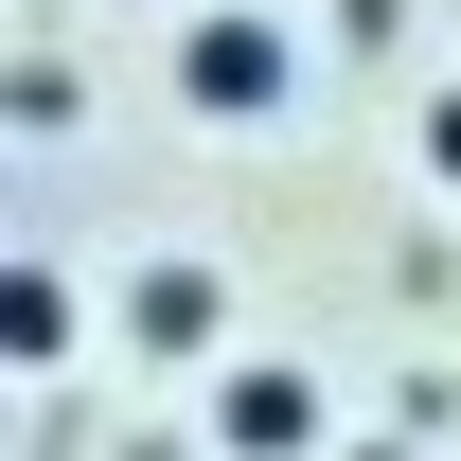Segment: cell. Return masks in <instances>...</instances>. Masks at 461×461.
<instances>
[{
    "instance_id": "obj_1",
    "label": "cell",
    "mask_w": 461,
    "mask_h": 461,
    "mask_svg": "<svg viewBox=\"0 0 461 461\" xmlns=\"http://www.w3.org/2000/svg\"><path fill=\"white\" fill-rule=\"evenodd\" d=\"M285 18H195V36H177V107H213V124H267L285 107Z\"/></svg>"
},
{
    "instance_id": "obj_2",
    "label": "cell",
    "mask_w": 461,
    "mask_h": 461,
    "mask_svg": "<svg viewBox=\"0 0 461 461\" xmlns=\"http://www.w3.org/2000/svg\"><path fill=\"white\" fill-rule=\"evenodd\" d=\"M213 426H230V461H302L320 444V373H302V355H230Z\"/></svg>"
},
{
    "instance_id": "obj_3",
    "label": "cell",
    "mask_w": 461,
    "mask_h": 461,
    "mask_svg": "<svg viewBox=\"0 0 461 461\" xmlns=\"http://www.w3.org/2000/svg\"><path fill=\"white\" fill-rule=\"evenodd\" d=\"M71 338H89V302L54 267H0V373H71Z\"/></svg>"
},
{
    "instance_id": "obj_4",
    "label": "cell",
    "mask_w": 461,
    "mask_h": 461,
    "mask_svg": "<svg viewBox=\"0 0 461 461\" xmlns=\"http://www.w3.org/2000/svg\"><path fill=\"white\" fill-rule=\"evenodd\" d=\"M124 338L142 355H213V267H142L124 285Z\"/></svg>"
},
{
    "instance_id": "obj_5",
    "label": "cell",
    "mask_w": 461,
    "mask_h": 461,
    "mask_svg": "<svg viewBox=\"0 0 461 461\" xmlns=\"http://www.w3.org/2000/svg\"><path fill=\"white\" fill-rule=\"evenodd\" d=\"M426 177H461V89H444V107H426Z\"/></svg>"
}]
</instances>
